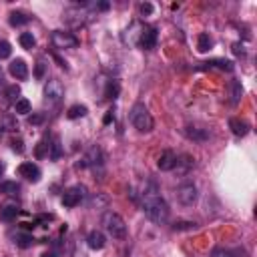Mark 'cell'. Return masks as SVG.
<instances>
[{
    "label": "cell",
    "instance_id": "1",
    "mask_svg": "<svg viewBox=\"0 0 257 257\" xmlns=\"http://www.w3.org/2000/svg\"><path fill=\"white\" fill-rule=\"evenodd\" d=\"M141 205H143L145 215L153 223H157V225L167 223V219L171 215V209H169L167 201H165L159 195L155 183H151V189H143V193H141Z\"/></svg>",
    "mask_w": 257,
    "mask_h": 257
},
{
    "label": "cell",
    "instance_id": "2",
    "mask_svg": "<svg viewBox=\"0 0 257 257\" xmlns=\"http://www.w3.org/2000/svg\"><path fill=\"white\" fill-rule=\"evenodd\" d=\"M131 125L137 129L139 133H151L155 129V120H153V115L149 113V109L145 107L143 103H135L133 109H131Z\"/></svg>",
    "mask_w": 257,
    "mask_h": 257
},
{
    "label": "cell",
    "instance_id": "3",
    "mask_svg": "<svg viewBox=\"0 0 257 257\" xmlns=\"http://www.w3.org/2000/svg\"><path fill=\"white\" fill-rule=\"evenodd\" d=\"M103 227L113 239H125L127 237V223L115 211H104L103 213Z\"/></svg>",
    "mask_w": 257,
    "mask_h": 257
},
{
    "label": "cell",
    "instance_id": "4",
    "mask_svg": "<svg viewBox=\"0 0 257 257\" xmlns=\"http://www.w3.org/2000/svg\"><path fill=\"white\" fill-rule=\"evenodd\" d=\"M103 161H104L103 149H101L99 145H95V147H90V149L86 151L85 157L77 163V167H79V169H97V167H101V165H103Z\"/></svg>",
    "mask_w": 257,
    "mask_h": 257
},
{
    "label": "cell",
    "instance_id": "5",
    "mask_svg": "<svg viewBox=\"0 0 257 257\" xmlns=\"http://www.w3.org/2000/svg\"><path fill=\"white\" fill-rule=\"evenodd\" d=\"M52 44L60 51H67V49H77L79 47V38L74 36L69 30H54L52 33Z\"/></svg>",
    "mask_w": 257,
    "mask_h": 257
},
{
    "label": "cell",
    "instance_id": "6",
    "mask_svg": "<svg viewBox=\"0 0 257 257\" xmlns=\"http://www.w3.org/2000/svg\"><path fill=\"white\" fill-rule=\"evenodd\" d=\"M65 97V86L58 79H51L47 85H44V99L51 104H58Z\"/></svg>",
    "mask_w": 257,
    "mask_h": 257
},
{
    "label": "cell",
    "instance_id": "7",
    "mask_svg": "<svg viewBox=\"0 0 257 257\" xmlns=\"http://www.w3.org/2000/svg\"><path fill=\"white\" fill-rule=\"evenodd\" d=\"M85 195H86V189L83 185H74V187L65 191V195H63V199H60V201H63L65 207H77V205L83 203Z\"/></svg>",
    "mask_w": 257,
    "mask_h": 257
},
{
    "label": "cell",
    "instance_id": "8",
    "mask_svg": "<svg viewBox=\"0 0 257 257\" xmlns=\"http://www.w3.org/2000/svg\"><path fill=\"white\" fill-rule=\"evenodd\" d=\"M175 195H177L179 203H183V205H193L195 201H197V197H199L197 187H195L193 183H183V185H179Z\"/></svg>",
    "mask_w": 257,
    "mask_h": 257
},
{
    "label": "cell",
    "instance_id": "9",
    "mask_svg": "<svg viewBox=\"0 0 257 257\" xmlns=\"http://www.w3.org/2000/svg\"><path fill=\"white\" fill-rule=\"evenodd\" d=\"M143 30H145V24L139 22V20H135L129 24V28L123 33V42L125 44H131V47H135V44H139V38L143 34Z\"/></svg>",
    "mask_w": 257,
    "mask_h": 257
},
{
    "label": "cell",
    "instance_id": "10",
    "mask_svg": "<svg viewBox=\"0 0 257 257\" xmlns=\"http://www.w3.org/2000/svg\"><path fill=\"white\" fill-rule=\"evenodd\" d=\"M139 47L143 51H153L157 47V30L153 26H145L143 34L139 38Z\"/></svg>",
    "mask_w": 257,
    "mask_h": 257
},
{
    "label": "cell",
    "instance_id": "11",
    "mask_svg": "<svg viewBox=\"0 0 257 257\" xmlns=\"http://www.w3.org/2000/svg\"><path fill=\"white\" fill-rule=\"evenodd\" d=\"M18 175L24 177L26 181H33V183H38V181H40V169H38V165L30 163V161H26V163L20 165V167H18Z\"/></svg>",
    "mask_w": 257,
    "mask_h": 257
},
{
    "label": "cell",
    "instance_id": "12",
    "mask_svg": "<svg viewBox=\"0 0 257 257\" xmlns=\"http://www.w3.org/2000/svg\"><path fill=\"white\" fill-rule=\"evenodd\" d=\"M175 165H177V155H175V151L167 149V151H163L159 161H157V167L161 171H173L175 169Z\"/></svg>",
    "mask_w": 257,
    "mask_h": 257
},
{
    "label": "cell",
    "instance_id": "13",
    "mask_svg": "<svg viewBox=\"0 0 257 257\" xmlns=\"http://www.w3.org/2000/svg\"><path fill=\"white\" fill-rule=\"evenodd\" d=\"M8 70H10L12 77L18 79V81H24L28 77V65L24 63L22 58H14L10 63V67H8Z\"/></svg>",
    "mask_w": 257,
    "mask_h": 257
},
{
    "label": "cell",
    "instance_id": "14",
    "mask_svg": "<svg viewBox=\"0 0 257 257\" xmlns=\"http://www.w3.org/2000/svg\"><path fill=\"white\" fill-rule=\"evenodd\" d=\"M86 245L90 247V249H103L104 245H107V237H104V233L103 231H99V229H95V231H90L88 233V237H86Z\"/></svg>",
    "mask_w": 257,
    "mask_h": 257
},
{
    "label": "cell",
    "instance_id": "15",
    "mask_svg": "<svg viewBox=\"0 0 257 257\" xmlns=\"http://www.w3.org/2000/svg\"><path fill=\"white\" fill-rule=\"evenodd\" d=\"M209 257H247V251L243 247L229 249V247H215Z\"/></svg>",
    "mask_w": 257,
    "mask_h": 257
},
{
    "label": "cell",
    "instance_id": "16",
    "mask_svg": "<svg viewBox=\"0 0 257 257\" xmlns=\"http://www.w3.org/2000/svg\"><path fill=\"white\" fill-rule=\"evenodd\" d=\"M229 129L233 131V135L235 137H245V135L249 133V123L247 120H243V119H237V117H233V119H229Z\"/></svg>",
    "mask_w": 257,
    "mask_h": 257
},
{
    "label": "cell",
    "instance_id": "17",
    "mask_svg": "<svg viewBox=\"0 0 257 257\" xmlns=\"http://www.w3.org/2000/svg\"><path fill=\"white\" fill-rule=\"evenodd\" d=\"M183 135L191 141H197V143H203L209 139V133L205 129H197V127H185L183 129Z\"/></svg>",
    "mask_w": 257,
    "mask_h": 257
},
{
    "label": "cell",
    "instance_id": "18",
    "mask_svg": "<svg viewBox=\"0 0 257 257\" xmlns=\"http://www.w3.org/2000/svg\"><path fill=\"white\" fill-rule=\"evenodd\" d=\"M20 215V209L17 205H4L2 209H0V221H4V223H12L14 219H17Z\"/></svg>",
    "mask_w": 257,
    "mask_h": 257
},
{
    "label": "cell",
    "instance_id": "19",
    "mask_svg": "<svg viewBox=\"0 0 257 257\" xmlns=\"http://www.w3.org/2000/svg\"><path fill=\"white\" fill-rule=\"evenodd\" d=\"M193 167H195V159L191 155H181V157H177V165H175L173 171H177V173H187Z\"/></svg>",
    "mask_w": 257,
    "mask_h": 257
},
{
    "label": "cell",
    "instance_id": "20",
    "mask_svg": "<svg viewBox=\"0 0 257 257\" xmlns=\"http://www.w3.org/2000/svg\"><path fill=\"white\" fill-rule=\"evenodd\" d=\"M18 129V120L14 115H4V117H0V131H4V133H14Z\"/></svg>",
    "mask_w": 257,
    "mask_h": 257
},
{
    "label": "cell",
    "instance_id": "21",
    "mask_svg": "<svg viewBox=\"0 0 257 257\" xmlns=\"http://www.w3.org/2000/svg\"><path fill=\"white\" fill-rule=\"evenodd\" d=\"M12 239H14V243H17L18 247H22V249L33 247V245H34V241H36L33 235H30V233H22V231L14 233V235H12Z\"/></svg>",
    "mask_w": 257,
    "mask_h": 257
},
{
    "label": "cell",
    "instance_id": "22",
    "mask_svg": "<svg viewBox=\"0 0 257 257\" xmlns=\"http://www.w3.org/2000/svg\"><path fill=\"white\" fill-rule=\"evenodd\" d=\"M0 191L4 195H8V197H17L20 193V185L17 181H2V183H0Z\"/></svg>",
    "mask_w": 257,
    "mask_h": 257
},
{
    "label": "cell",
    "instance_id": "23",
    "mask_svg": "<svg viewBox=\"0 0 257 257\" xmlns=\"http://www.w3.org/2000/svg\"><path fill=\"white\" fill-rule=\"evenodd\" d=\"M85 17H86V14L81 12V8H74V10H69V12H67V20H69L72 26L85 24Z\"/></svg>",
    "mask_w": 257,
    "mask_h": 257
},
{
    "label": "cell",
    "instance_id": "24",
    "mask_svg": "<svg viewBox=\"0 0 257 257\" xmlns=\"http://www.w3.org/2000/svg\"><path fill=\"white\" fill-rule=\"evenodd\" d=\"M28 20H30V18H28V14H24V12H20V10L10 12V17H8L10 26H24Z\"/></svg>",
    "mask_w": 257,
    "mask_h": 257
},
{
    "label": "cell",
    "instance_id": "25",
    "mask_svg": "<svg viewBox=\"0 0 257 257\" xmlns=\"http://www.w3.org/2000/svg\"><path fill=\"white\" fill-rule=\"evenodd\" d=\"M88 109L85 107V104H72V107L67 111V119L74 120V119H81V117H86Z\"/></svg>",
    "mask_w": 257,
    "mask_h": 257
},
{
    "label": "cell",
    "instance_id": "26",
    "mask_svg": "<svg viewBox=\"0 0 257 257\" xmlns=\"http://www.w3.org/2000/svg\"><path fill=\"white\" fill-rule=\"evenodd\" d=\"M197 49H199V52H207L213 49V40H211V36L207 33H201L197 36Z\"/></svg>",
    "mask_w": 257,
    "mask_h": 257
},
{
    "label": "cell",
    "instance_id": "27",
    "mask_svg": "<svg viewBox=\"0 0 257 257\" xmlns=\"http://www.w3.org/2000/svg\"><path fill=\"white\" fill-rule=\"evenodd\" d=\"M18 42H20V47L26 49V51H33L36 47V38L33 36V33H22L20 38H18Z\"/></svg>",
    "mask_w": 257,
    "mask_h": 257
},
{
    "label": "cell",
    "instance_id": "28",
    "mask_svg": "<svg viewBox=\"0 0 257 257\" xmlns=\"http://www.w3.org/2000/svg\"><path fill=\"white\" fill-rule=\"evenodd\" d=\"M207 69H219V70H233V63L231 60H223V58H217V60H211V63H205Z\"/></svg>",
    "mask_w": 257,
    "mask_h": 257
},
{
    "label": "cell",
    "instance_id": "29",
    "mask_svg": "<svg viewBox=\"0 0 257 257\" xmlns=\"http://www.w3.org/2000/svg\"><path fill=\"white\" fill-rule=\"evenodd\" d=\"M18 99H20V86H17V85L8 86V88H6V101L17 104V101H18Z\"/></svg>",
    "mask_w": 257,
    "mask_h": 257
},
{
    "label": "cell",
    "instance_id": "30",
    "mask_svg": "<svg viewBox=\"0 0 257 257\" xmlns=\"http://www.w3.org/2000/svg\"><path fill=\"white\" fill-rule=\"evenodd\" d=\"M14 111L18 115H28L30 113V101L28 99H18L17 104H14Z\"/></svg>",
    "mask_w": 257,
    "mask_h": 257
},
{
    "label": "cell",
    "instance_id": "31",
    "mask_svg": "<svg viewBox=\"0 0 257 257\" xmlns=\"http://www.w3.org/2000/svg\"><path fill=\"white\" fill-rule=\"evenodd\" d=\"M60 157H63V145H60L58 139H54L52 145H51V159L52 161H58Z\"/></svg>",
    "mask_w": 257,
    "mask_h": 257
},
{
    "label": "cell",
    "instance_id": "32",
    "mask_svg": "<svg viewBox=\"0 0 257 257\" xmlns=\"http://www.w3.org/2000/svg\"><path fill=\"white\" fill-rule=\"evenodd\" d=\"M107 203H109V199L104 197V195H101V193L93 195V197L88 199V207H90V209H95V207H99V205H107Z\"/></svg>",
    "mask_w": 257,
    "mask_h": 257
},
{
    "label": "cell",
    "instance_id": "33",
    "mask_svg": "<svg viewBox=\"0 0 257 257\" xmlns=\"http://www.w3.org/2000/svg\"><path fill=\"white\" fill-rule=\"evenodd\" d=\"M119 90H120L119 83H117V81H109V85H107V93H104V97H109V99H117Z\"/></svg>",
    "mask_w": 257,
    "mask_h": 257
},
{
    "label": "cell",
    "instance_id": "34",
    "mask_svg": "<svg viewBox=\"0 0 257 257\" xmlns=\"http://www.w3.org/2000/svg\"><path fill=\"white\" fill-rule=\"evenodd\" d=\"M231 88H233V93H231V97H233V99H231V103H233V104H237V101H239V97H241V93H243V90H241V85H239L237 81H233V83H231Z\"/></svg>",
    "mask_w": 257,
    "mask_h": 257
},
{
    "label": "cell",
    "instance_id": "35",
    "mask_svg": "<svg viewBox=\"0 0 257 257\" xmlns=\"http://www.w3.org/2000/svg\"><path fill=\"white\" fill-rule=\"evenodd\" d=\"M12 54V49L6 40H0V58H8Z\"/></svg>",
    "mask_w": 257,
    "mask_h": 257
},
{
    "label": "cell",
    "instance_id": "36",
    "mask_svg": "<svg viewBox=\"0 0 257 257\" xmlns=\"http://www.w3.org/2000/svg\"><path fill=\"white\" fill-rule=\"evenodd\" d=\"M10 147H12V151H14V153H24V141L22 139H12L10 141Z\"/></svg>",
    "mask_w": 257,
    "mask_h": 257
},
{
    "label": "cell",
    "instance_id": "37",
    "mask_svg": "<svg viewBox=\"0 0 257 257\" xmlns=\"http://www.w3.org/2000/svg\"><path fill=\"white\" fill-rule=\"evenodd\" d=\"M51 145H47V141H40L38 143V147H36V157L38 159H42V157H47L49 153H47V149H49Z\"/></svg>",
    "mask_w": 257,
    "mask_h": 257
},
{
    "label": "cell",
    "instance_id": "38",
    "mask_svg": "<svg viewBox=\"0 0 257 257\" xmlns=\"http://www.w3.org/2000/svg\"><path fill=\"white\" fill-rule=\"evenodd\" d=\"M139 10H141V14H143V17H151V14H153V4H151V2H143L141 6H139Z\"/></svg>",
    "mask_w": 257,
    "mask_h": 257
},
{
    "label": "cell",
    "instance_id": "39",
    "mask_svg": "<svg viewBox=\"0 0 257 257\" xmlns=\"http://www.w3.org/2000/svg\"><path fill=\"white\" fill-rule=\"evenodd\" d=\"M42 120H44L42 115H33V117H28V123H30V125H40Z\"/></svg>",
    "mask_w": 257,
    "mask_h": 257
},
{
    "label": "cell",
    "instance_id": "40",
    "mask_svg": "<svg viewBox=\"0 0 257 257\" xmlns=\"http://www.w3.org/2000/svg\"><path fill=\"white\" fill-rule=\"evenodd\" d=\"M195 223H175V229H193Z\"/></svg>",
    "mask_w": 257,
    "mask_h": 257
},
{
    "label": "cell",
    "instance_id": "41",
    "mask_svg": "<svg viewBox=\"0 0 257 257\" xmlns=\"http://www.w3.org/2000/svg\"><path fill=\"white\" fill-rule=\"evenodd\" d=\"M44 77V63L40 60V63L36 65V79H42Z\"/></svg>",
    "mask_w": 257,
    "mask_h": 257
},
{
    "label": "cell",
    "instance_id": "42",
    "mask_svg": "<svg viewBox=\"0 0 257 257\" xmlns=\"http://www.w3.org/2000/svg\"><path fill=\"white\" fill-rule=\"evenodd\" d=\"M109 6H111L109 2H97V4H93L95 10H109Z\"/></svg>",
    "mask_w": 257,
    "mask_h": 257
},
{
    "label": "cell",
    "instance_id": "43",
    "mask_svg": "<svg viewBox=\"0 0 257 257\" xmlns=\"http://www.w3.org/2000/svg\"><path fill=\"white\" fill-rule=\"evenodd\" d=\"M115 119V115H113V111H109V115L107 117H104V123H111V120Z\"/></svg>",
    "mask_w": 257,
    "mask_h": 257
},
{
    "label": "cell",
    "instance_id": "44",
    "mask_svg": "<svg viewBox=\"0 0 257 257\" xmlns=\"http://www.w3.org/2000/svg\"><path fill=\"white\" fill-rule=\"evenodd\" d=\"M42 257H56V253H52V251H47V253H42Z\"/></svg>",
    "mask_w": 257,
    "mask_h": 257
},
{
    "label": "cell",
    "instance_id": "45",
    "mask_svg": "<svg viewBox=\"0 0 257 257\" xmlns=\"http://www.w3.org/2000/svg\"><path fill=\"white\" fill-rule=\"evenodd\" d=\"M2 173H4V165H0V177H2Z\"/></svg>",
    "mask_w": 257,
    "mask_h": 257
}]
</instances>
